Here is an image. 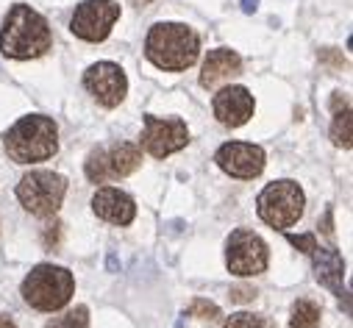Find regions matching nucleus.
Returning a JSON list of instances; mask_svg holds the SVG:
<instances>
[{"mask_svg": "<svg viewBox=\"0 0 353 328\" xmlns=\"http://www.w3.org/2000/svg\"><path fill=\"white\" fill-rule=\"evenodd\" d=\"M145 56L159 70L181 72V70H187L198 61L201 39L184 23H156L148 31V39H145Z\"/></svg>", "mask_w": 353, "mask_h": 328, "instance_id": "nucleus-1", "label": "nucleus"}, {"mask_svg": "<svg viewBox=\"0 0 353 328\" xmlns=\"http://www.w3.org/2000/svg\"><path fill=\"white\" fill-rule=\"evenodd\" d=\"M50 25L48 20L26 3L9 9L3 31H0V50L9 59H39L50 50Z\"/></svg>", "mask_w": 353, "mask_h": 328, "instance_id": "nucleus-2", "label": "nucleus"}, {"mask_svg": "<svg viewBox=\"0 0 353 328\" xmlns=\"http://www.w3.org/2000/svg\"><path fill=\"white\" fill-rule=\"evenodd\" d=\"M3 145L17 164L45 161L59 153V128L50 117L28 114L3 134Z\"/></svg>", "mask_w": 353, "mask_h": 328, "instance_id": "nucleus-3", "label": "nucleus"}, {"mask_svg": "<svg viewBox=\"0 0 353 328\" xmlns=\"http://www.w3.org/2000/svg\"><path fill=\"white\" fill-rule=\"evenodd\" d=\"M23 300L37 309V311H59L70 303L72 292H75V278L67 267H59V265H37L23 287Z\"/></svg>", "mask_w": 353, "mask_h": 328, "instance_id": "nucleus-4", "label": "nucleus"}, {"mask_svg": "<svg viewBox=\"0 0 353 328\" xmlns=\"http://www.w3.org/2000/svg\"><path fill=\"white\" fill-rule=\"evenodd\" d=\"M303 206H306V195H303V189H301L295 181H290V178L268 184V187L259 192V198H256V212H259V217L268 223V225L279 228V231L295 225V223L303 217Z\"/></svg>", "mask_w": 353, "mask_h": 328, "instance_id": "nucleus-5", "label": "nucleus"}, {"mask_svg": "<svg viewBox=\"0 0 353 328\" xmlns=\"http://www.w3.org/2000/svg\"><path fill=\"white\" fill-rule=\"evenodd\" d=\"M142 164V147L134 142H114L98 145L90 150L83 161V173L92 184H106L114 178H125Z\"/></svg>", "mask_w": 353, "mask_h": 328, "instance_id": "nucleus-6", "label": "nucleus"}, {"mask_svg": "<svg viewBox=\"0 0 353 328\" xmlns=\"http://www.w3.org/2000/svg\"><path fill=\"white\" fill-rule=\"evenodd\" d=\"M67 195V178L53 170H31L17 184V198L26 212L37 217H53Z\"/></svg>", "mask_w": 353, "mask_h": 328, "instance_id": "nucleus-7", "label": "nucleus"}, {"mask_svg": "<svg viewBox=\"0 0 353 328\" xmlns=\"http://www.w3.org/2000/svg\"><path fill=\"white\" fill-rule=\"evenodd\" d=\"M270 265V251L264 239L259 234H253L250 228H236L231 231L228 242H225V267L234 276H259Z\"/></svg>", "mask_w": 353, "mask_h": 328, "instance_id": "nucleus-8", "label": "nucleus"}, {"mask_svg": "<svg viewBox=\"0 0 353 328\" xmlns=\"http://www.w3.org/2000/svg\"><path fill=\"white\" fill-rule=\"evenodd\" d=\"M120 17L117 0H83L70 20V31L83 42H103Z\"/></svg>", "mask_w": 353, "mask_h": 328, "instance_id": "nucleus-9", "label": "nucleus"}, {"mask_svg": "<svg viewBox=\"0 0 353 328\" xmlns=\"http://www.w3.org/2000/svg\"><path fill=\"white\" fill-rule=\"evenodd\" d=\"M190 142V128L179 117H156L145 114V131H142V147L153 158H164L175 150L187 147Z\"/></svg>", "mask_w": 353, "mask_h": 328, "instance_id": "nucleus-10", "label": "nucleus"}, {"mask_svg": "<svg viewBox=\"0 0 353 328\" xmlns=\"http://www.w3.org/2000/svg\"><path fill=\"white\" fill-rule=\"evenodd\" d=\"M83 87L90 92L101 106L106 109H114L125 101V92H128V78L123 72L120 64L114 61H98L92 64L90 70L83 72Z\"/></svg>", "mask_w": 353, "mask_h": 328, "instance_id": "nucleus-11", "label": "nucleus"}, {"mask_svg": "<svg viewBox=\"0 0 353 328\" xmlns=\"http://www.w3.org/2000/svg\"><path fill=\"white\" fill-rule=\"evenodd\" d=\"M217 167L234 178H256L264 170V150L250 142H225L214 153Z\"/></svg>", "mask_w": 353, "mask_h": 328, "instance_id": "nucleus-12", "label": "nucleus"}, {"mask_svg": "<svg viewBox=\"0 0 353 328\" xmlns=\"http://www.w3.org/2000/svg\"><path fill=\"white\" fill-rule=\"evenodd\" d=\"M212 109H214V117H217L223 125L239 128V125H245V123L253 117L256 103H253V95H250L245 87H225V90H220V92L214 95Z\"/></svg>", "mask_w": 353, "mask_h": 328, "instance_id": "nucleus-13", "label": "nucleus"}, {"mask_svg": "<svg viewBox=\"0 0 353 328\" xmlns=\"http://www.w3.org/2000/svg\"><path fill=\"white\" fill-rule=\"evenodd\" d=\"M92 212L106 220V223H114V225H131L134 217H137V203L131 195H125L123 189H114V187H103L95 192L92 198Z\"/></svg>", "mask_w": 353, "mask_h": 328, "instance_id": "nucleus-14", "label": "nucleus"}, {"mask_svg": "<svg viewBox=\"0 0 353 328\" xmlns=\"http://www.w3.org/2000/svg\"><path fill=\"white\" fill-rule=\"evenodd\" d=\"M239 72H242L239 53H234L228 48L209 50V56L203 59V67H201V87L203 90H214L220 84H225L228 78H236Z\"/></svg>", "mask_w": 353, "mask_h": 328, "instance_id": "nucleus-15", "label": "nucleus"}, {"mask_svg": "<svg viewBox=\"0 0 353 328\" xmlns=\"http://www.w3.org/2000/svg\"><path fill=\"white\" fill-rule=\"evenodd\" d=\"M312 256V262H314V276H317V281L323 284V287H328L331 292H336L339 298L342 295H347L345 292V287H342V278H345V262H342V256L334 251V248H317L309 254Z\"/></svg>", "mask_w": 353, "mask_h": 328, "instance_id": "nucleus-16", "label": "nucleus"}, {"mask_svg": "<svg viewBox=\"0 0 353 328\" xmlns=\"http://www.w3.org/2000/svg\"><path fill=\"white\" fill-rule=\"evenodd\" d=\"M331 139L336 147H345L350 150L353 147V120H350V103L345 101L342 109L336 106V98H334V120H331Z\"/></svg>", "mask_w": 353, "mask_h": 328, "instance_id": "nucleus-17", "label": "nucleus"}, {"mask_svg": "<svg viewBox=\"0 0 353 328\" xmlns=\"http://www.w3.org/2000/svg\"><path fill=\"white\" fill-rule=\"evenodd\" d=\"M320 317H323L320 306H317L314 300H309V298H301V300H295V306H292L290 325H292V328H320Z\"/></svg>", "mask_w": 353, "mask_h": 328, "instance_id": "nucleus-18", "label": "nucleus"}, {"mask_svg": "<svg viewBox=\"0 0 353 328\" xmlns=\"http://www.w3.org/2000/svg\"><path fill=\"white\" fill-rule=\"evenodd\" d=\"M45 328H90V309L75 306V309L64 311L61 317H53Z\"/></svg>", "mask_w": 353, "mask_h": 328, "instance_id": "nucleus-19", "label": "nucleus"}, {"mask_svg": "<svg viewBox=\"0 0 353 328\" xmlns=\"http://www.w3.org/2000/svg\"><path fill=\"white\" fill-rule=\"evenodd\" d=\"M223 328H276L268 317H261V314H250V311H236L225 320Z\"/></svg>", "mask_w": 353, "mask_h": 328, "instance_id": "nucleus-20", "label": "nucleus"}, {"mask_svg": "<svg viewBox=\"0 0 353 328\" xmlns=\"http://www.w3.org/2000/svg\"><path fill=\"white\" fill-rule=\"evenodd\" d=\"M187 314L190 317H198V320H203V322H217L223 314H220V306L217 303H212V300H206V298H195L190 306H187Z\"/></svg>", "mask_w": 353, "mask_h": 328, "instance_id": "nucleus-21", "label": "nucleus"}, {"mask_svg": "<svg viewBox=\"0 0 353 328\" xmlns=\"http://www.w3.org/2000/svg\"><path fill=\"white\" fill-rule=\"evenodd\" d=\"M287 242H290V245H295V248H298V251H303L306 256L317 248V236H314V234H287Z\"/></svg>", "mask_w": 353, "mask_h": 328, "instance_id": "nucleus-22", "label": "nucleus"}, {"mask_svg": "<svg viewBox=\"0 0 353 328\" xmlns=\"http://www.w3.org/2000/svg\"><path fill=\"white\" fill-rule=\"evenodd\" d=\"M228 298H231L234 303H248V300L256 298V289H253V287H234Z\"/></svg>", "mask_w": 353, "mask_h": 328, "instance_id": "nucleus-23", "label": "nucleus"}, {"mask_svg": "<svg viewBox=\"0 0 353 328\" xmlns=\"http://www.w3.org/2000/svg\"><path fill=\"white\" fill-rule=\"evenodd\" d=\"M239 6H242V12H245V14H256V9H259V0H242Z\"/></svg>", "mask_w": 353, "mask_h": 328, "instance_id": "nucleus-24", "label": "nucleus"}, {"mask_svg": "<svg viewBox=\"0 0 353 328\" xmlns=\"http://www.w3.org/2000/svg\"><path fill=\"white\" fill-rule=\"evenodd\" d=\"M323 231H325L328 236L334 234V228H331V212H328V214H325V220H323Z\"/></svg>", "mask_w": 353, "mask_h": 328, "instance_id": "nucleus-25", "label": "nucleus"}, {"mask_svg": "<svg viewBox=\"0 0 353 328\" xmlns=\"http://www.w3.org/2000/svg\"><path fill=\"white\" fill-rule=\"evenodd\" d=\"M0 328H17V325H14L9 317H3V314H0Z\"/></svg>", "mask_w": 353, "mask_h": 328, "instance_id": "nucleus-26", "label": "nucleus"}, {"mask_svg": "<svg viewBox=\"0 0 353 328\" xmlns=\"http://www.w3.org/2000/svg\"><path fill=\"white\" fill-rule=\"evenodd\" d=\"M134 6H148V3H153V0H131Z\"/></svg>", "mask_w": 353, "mask_h": 328, "instance_id": "nucleus-27", "label": "nucleus"}]
</instances>
